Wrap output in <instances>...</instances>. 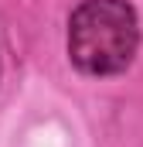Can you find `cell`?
Masks as SVG:
<instances>
[{"label":"cell","instance_id":"cell-1","mask_svg":"<svg viewBox=\"0 0 143 147\" xmlns=\"http://www.w3.org/2000/svg\"><path fill=\"white\" fill-rule=\"evenodd\" d=\"M140 45L136 14L123 0H85L68 21V55L89 75L123 72Z\"/></svg>","mask_w":143,"mask_h":147}]
</instances>
